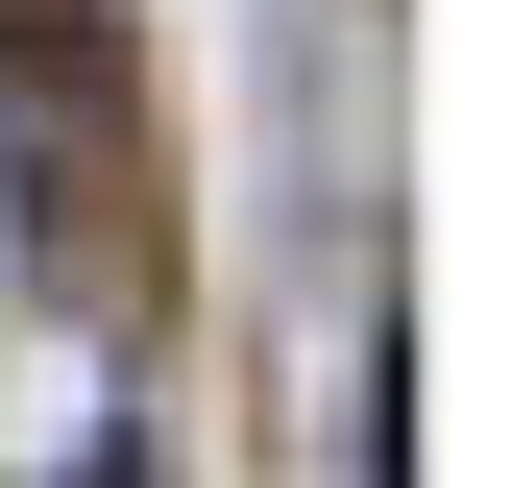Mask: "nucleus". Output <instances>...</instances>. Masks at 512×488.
Returning a JSON list of instances; mask_svg holds the SVG:
<instances>
[{"instance_id":"f257e3e1","label":"nucleus","mask_w":512,"mask_h":488,"mask_svg":"<svg viewBox=\"0 0 512 488\" xmlns=\"http://www.w3.org/2000/svg\"><path fill=\"white\" fill-rule=\"evenodd\" d=\"M147 98H122V25L98 0H0V220H25L49 293H122L147 269Z\"/></svg>"}]
</instances>
